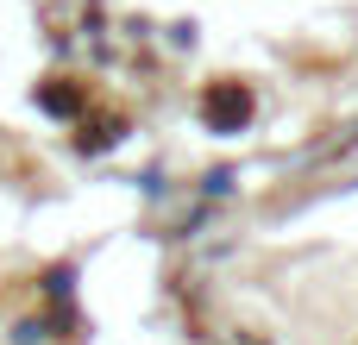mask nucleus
I'll return each mask as SVG.
<instances>
[{"mask_svg":"<svg viewBox=\"0 0 358 345\" xmlns=\"http://www.w3.org/2000/svg\"><path fill=\"white\" fill-rule=\"evenodd\" d=\"M245 113H252V101H245L239 88H220V94H208V119H214V126H239Z\"/></svg>","mask_w":358,"mask_h":345,"instance_id":"obj_1","label":"nucleus"}]
</instances>
